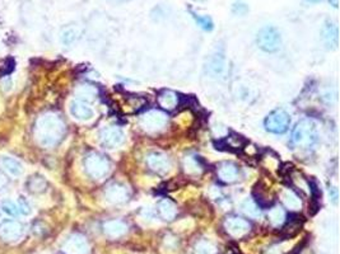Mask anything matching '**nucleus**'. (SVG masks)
Segmentation results:
<instances>
[{
	"instance_id": "nucleus-15",
	"label": "nucleus",
	"mask_w": 340,
	"mask_h": 254,
	"mask_svg": "<svg viewBox=\"0 0 340 254\" xmlns=\"http://www.w3.org/2000/svg\"><path fill=\"white\" fill-rule=\"evenodd\" d=\"M102 227H104L105 234H106L107 237L113 238V239L125 235L129 229L126 222H124L123 220H109L104 222Z\"/></svg>"
},
{
	"instance_id": "nucleus-29",
	"label": "nucleus",
	"mask_w": 340,
	"mask_h": 254,
	"mask_svg": "<svg viewBox=\"0 0 340 254\" xmlns=\"http://www.w3.org/2000/svg\"><path fill=\"white\" fill-rule=\"evenodd\" d=\"M210 71L213 74H221L225 69V62H223V57L219 56V55H215L214 57L210 61V66H209Z\"/></svg>"
},
{
	"instance_id": "nucleus-37",
	"label": "nucleus",
	"mask_w": 340,
	"mask_h": 254,
	"mask_svg": "<svg viewBox=\"0 0 340 254\" xmlns=\"http://www.w3.org/2000/svg\"><path fill=\"white\" fill-rule=\"evenodd\" d=\"M306 2H308V3H312V4H317V3H321V2H324V0H306Z\"/></svg>"
},
{
	"instance_id": "nucleus-36",
	"label": "nucleus",
	"mask_w": 340,
	"mask_h": 254,
	"mask_svg": "<svg viewBox=\"0 0 340 254\" xmlns=\"http://www.w3.org/2000/svg\"><path fill=\"white\" fill-rule=\"evenodd\" d=\"M329 4L331 5L333 8H338L339 7V0H329Z\"/></svg>"
},
{
	"instance_id": "nucleus-2",
	"label": "nucleus",
	"mask_w": 340,
	"mask_h": 254,
	"mask_svg": "<svg viewBox=\"0 0 340 254\" xmlns=\"http://www.w3.org/2000/svg\"><path fill=\"white\" fill-rule=\"evenodd\" d=\"M317 141V127L310 118H303L292 132V144L301 149H308Z\"/></svg>"
},
{
	"instance_id": "nucleus-31",
	"label": "nucleus",
	"mask_w": 340,
	"mask_h": 254,
	"mask_svg": "<svg viewBox=\"0 0 340 254\" xmlns=\"http://www.w3.org/2000/svg\"><path fill=\"white\" fill-rule=\"evenodd\" d=\"M17 207H18V213H21L22 215H30L31 207H30V205H28V202L25 200V198H21V200L18 201Z\"/></svg>"
},
{
	"instance_id": "nucleus-25",
	"label": "nucleus",
	"mask_w": 340,
	"mask_h": 254,
	"mask_svg": "<svg viewBox=\"0 0 340 254\" xmlns=\"http://www.w3.org/2000/svg\"><path fill=\"white\" fill-rule=\"evenodd\" d=\"M268 216L269 220H270V222L274 225V226H279V225L283 224L284 220H286V213H284L283 208L279 207V206L270 208Z\"/></svg>"
},
{
	"instance_id": "nucleus-17",
	"label": "nucleus",
	"mask_w": 340,
	"mask_h": 254,
	"mask_svg": "<svg viewBox=\"0 0 340 254\" xmlns=\"http://www.w3.org/2000/svg\"><path fill=\"white\" fill-rule=\"evenodd\" d=\"M0 166L12 177H19L23 174V165L13 157H3L0 159Z\"/></svg>"
},
{
	"instance_id": "nucleus-10",
	"label": "nucleus",
	"mask_w": 340,
	"mask_h": 254,
	"mask_svg": "<svg viewBox=\"0 0 340 254\" xmlns=\"http://www.w3.org/2000/svg\"><path fill=\"white\" fill-rule=\"evenodd\" d=\"M147 165L155 173L165 174L171 169V160L166 154L159 152L149 153L146 158Z\"/></svg>"
},
{
	"instance_id": "nucleus-6",
	"label": "nucleus",
	"mask_w": 340,
	"mask_h": 254,
	"mask_svg": "<svg viewBox=\"0 0 340 254\" xmlns=\"http://www.w3.org/2000/svg\"><path fill=\"white\" fill-rule=\"evenodd\" d=\"M99 140L105 147L115 149L125 141V134L118 126H106L99 131Z\"/></svg>"
},
{
	"instance_id": "nucleus-27",
	"label": "nucleus",
	"mask_w": 340,
	"mask_h": 254,
	"mask_svg": "<svg viewBox=\"0 0 340 254\" xmlns=\"http://www.w3.org/2000/svg\"><path fill=\"white\" fill-rule=\"evenodd\" d=\"M242 211H244L247 216H250V218H259V216L262 215L260 207L251 200L245 201L244 205H242Z\"/></svg>"
},
{
	"instance_id": "nucleus-9",
	"label": "nucleus",
	"mask_w": 340,
	"mask_h": 254,
	"mask_svg": "<svg viewBox=\"0 0 340 254\" xmlns=\"http://www.w3.org/2000/svg\"><path fill=\"white\" fill-rule=\"evenodd\" d=\"M225 229L232 237L241 238L251 230V225L245 219L237 218V216H229L225 221Z\"/></svg>"
},
{
	"instance_id": "nucleus-8",
	"label": "nucleus",
	"mask_w": 340,
	"mask_h": 254,
	"mask_svg": "<svg viewBox=\"0 0 340 254\" xmlns=\"http://www.w3.org/2000/svg\"><path fill=\"white\" fill-rule=\"evenodd\" d=\"M63 252L65 254H88L89 243L82 234H73L63 244Z\"/></svg>"
},
{
	"instance_id": "nucleus-7",
	"label": "nucleus",
	"mask_w": 340,
	"mask_h": 254,
	"mask_svg": "<svg viewBox=\"0 0 340 254\" xmlns=\"http://www.w3.org/2000/svg\"><path fill=\"white\" fill-rule=\"evenodd\" d=\"M167 123V116L161 111H149L141 117V126L144 131L155 132L162 130Z\"/></svg>"
},
{
	"instance_id": "nucleus-12",
	"label": "nucleus",
	"mask_w": 340,
	"mask_h": 254,
	"mask_svg": "<svg viewBox=\"0 0 340 254\" xmlns=\"http://www.w3.org/2000/svg\"><path fill=\"white\" fill-rule=\"evenodd\" d=\"M23 235V225L18 221L7 220L0 224V238L7 242H15Z\"/></svg>"
},
{
	"instance_id": "nucleus-23",
	"label": "nucleus",
	"mask_w": 340,
	"mask_h": 254,
	"mask_svg": "<svg viewBox=\"0 0 340 254\" xmlns=\"http://www.w3.org/2000/svg\"><path fill=\"white\" fill-rule=\"evenodd\" d=\"M79 37V30L76 27H67L64 28L62 32V36H60V39L64 45L69 46V45H73L74 42L78 39Z\"/></svg>"
},
{
	"instance_id": "nucleus-24",
	"label": "nucleus",
	"mask_w": 340,
	"mask_h": 254,
	"mask_svg": "<svg viewBox=\"0 0 340 254\" xmlns=\"http://www.w3.org/2000/svg\"><path fill=\"white\" fill-rule=\"evenodd\" d=\"M47 182L44 177L35 176L28 181V189L33 193H41L46 189Z\"/></svg>"
},
{
	"instance_id": "nucleus-30",
	"label": "nucleus",
	"mask_w": 340,
	"mask_h": 254,
	"mask_svg": "<svg viewBox=\"0 0 340 254\" xmlns=\"http://www.w3.org/2000/svg\"><path fill=\"white\" fill-rule=\"evenodd\" d=\"M249 12V5L244 2H236L232 5V13L236 15H245Z\"/></svg>"
},
{
	"instance_id": "nucleus-13",
	"label": "nucleus",
	"mask_w": 340,
	"mask_h": 254,
	"mask_svg": "<svg viewBox=\"0 0 340 254\" xmlns=\"http://www.w3.org/2000/svg\"><path fill=\"white\" fill-rule=\"evenodd\" d=\"M70 113L78 121H89L94 117V111L84 100L75 99L70 103Z\"/></svg>"
},
{
	"instance_id": "nucleus-1",
	"label": "nucleus",
	"mask_w": 340,
	"mask_h": 254,
	"mask_svg": "<svg viewBox=\"0 0 340 254\" xmlns=\"http://www.w3.org/2000/svg\"><path fill=\"white\" fill-rule=\"evenodd\" d=\"M65 123L55 113H45L35 125V137L44 147H54L59 144L65 135Z\"/></svg>"
},
{
	"instance_id": "nucleus-18",
	"label": "nucleus",
	"mask_w": 340,
	"mask_h": 254,
	"mask_svg": "<svg viewBox=\"0 0 340 254\" xmlns=\"http://www.w3.org/2000/svg\"><path fill=\"white\" fill-rule=\"evenodd\" d=\"M158 214H159L161 218L166 221H171L176 218V214H177V210H176V206L172 201L170 200H162L159 201L157 206Z\"/></svg>"
},
{
	"instance_id": "nucleus-19",
	"label": "nucleus",
	"mask_w": 340,
	"mask_h": 254,
	"mask_svg": "<svg viewBox=\"0 0 340 254\" xmlns=\"http://www.w3.org/2000/svg\"><path fill=\"white\" fill-rule=\"evenodd\" d=\"M177 102H178L177 94L173 93V92L171 91H163L162 93L158 95V103H159V105L163 108V110L167 111L175 110L176 105H177Z\"/></svg>"
},
{
	"instance_id": "nucleus-4",
	"label": "nucleus",
	"mask_w": 340,
	"mask_h": 254,
	"mask_svg": "<svg viewBox=\"0 0 340 254\" xmlns=\"http://www.w3.org/2000/svg\"><path fill=\"white\" fill-rule=\"evenodd\" d=\"M257 46L265 52H275L281 49L282 36L281 32L274 26H264L257 32Z\"/></svg>"
},
{
	"instance_id": "nucleus-5",
	"label": "nucleus",
	"mask_w": 340,
	"mask_h": 254,
	"mask_svg": "<svg viewBox=\"0 0 340 254\" xmlns=\"http://www.w3.org/2000/svg\"><path fill=\"white\" fill-rule=\"evenodd\" d=\"M291 125V116L283 110H275L265 118L266 131L271 134H284Z\"/></svg>"
},
{
	"instance_id": "nucleus-16",
	"label": "nucleus",
	"mask_w": 340,
	"mask_h": 254,
	"mask_svg": "<svg viewBox=\"0 0 340 254\" xmlns=\"http://www.w3.org/2000/svg\"><path fill=\"white\" fill-rule=\"evenodd\" d=\"M218 177L226 183H232L238 177V168L233 163H222L217 169Z\"/></svg>"
},
{
	"instance_id": "nucleus-20",
	"label": "nucleus",
	"mask_w": 340,
	"mask_h": 254,
	"mask_svg": "<svg viewBox=\"0 0 340 254\" xmlns=\"http://www.w3.org/2000/svg\"><path fill=\"white\" fill-rule=\"evenodd\" d=\"M190 14H191V17L194 18L195 23H196V25L199 26L202 30H204L207 32H210V31L214 30V22H213V19L210 15L200 14V13L194 12L192 9H190Z\"/></svg>"
},
{
	"instance_id": "nucleus-34",
	"label": "nucleus",
	"mask_w": 340,
	"mask_h": 254,
	"mask_svg": "<svg viewBox=\"0 0 340 254\" xmlns=\"http://www.w3.org/2000/svg\"><path fill=\"white\" fill-rule=\"evenodd\" d=\"M330 193H331V198H333V202L334 203L338 202V189H336V188H331L330 189Z\"/></svg>"
},
{
	"instance_id": "nucleus-21",
	"label": "nucleus",
	"mask_w": 340,
	"mask_h": 254,
	"mask_svg": "<svg viewBox=\"0 0 340 254\" xmlns=\"http://www.w3.org/2000/svg\"><path fill=\"white\" fill-rule=\"evenodd\" d=\"M75 95L79 98V100L89 102V100H93L96 98L97 89L93 86H89V84H82L75 89Z\"/></svg>"
},
{
	"instance_id": "nucleus-22",
	"label": "nucleus",
	"mask_w": 340,
	"mask_h": 254,
	"mask_svg": "<svg viewBox=\"0 0 340 254\" xmlns=\"http://www.w3.org/2000/svg\"><path fill=\"white\" fill-rule=\"evenodd\" d=\"M282 198H283L284 205H286L288 208H291V210H299V208H301L302 206L301 200H299L298 196H297L296 193L292 192V190L289 189L284 190L283 195H282Z\"/></svg>"
},
{
	"instance_id": "nucleus-3",
	"label": "nucleus",
	"mask_w": 340,
	"mask_h": 254,
	"mask_svg": "<svg viewBox=\"0 0 340 254\" xmlns=\"http://www.w3.org/2000/svg\"><path fill=\"white\" fill-rule=\"evenodd\" d=\"M84 168L91 178L101 179L109 174L111 164L105 155L98 154V153H91L84 159Z\"/></svg>"
},
{
	"instance_id": "nucleus-32",
	"label": "nucleus",
	"mask_w": 340,
	"mask_h": 254,
	"mask_svg": "<svg viewBox=\"0 0 340 254\" xmlns=\"http://www.w3.org/2000/svg\"><path fill=\"white\" fill-rule=\"evenodd\" d=\"M185 166H186V172H192V169H194V172H199L200 171L199 164H197V161L195 160V159H192V158L186 159Z\"/></svg>"
},
{
	"instance_id": "nucleus-33",
	"label": "nucleus",
	"mask_w": 340,
	"mask_h": 254,
	"mask_svg": "<svg viewBox=\"0 0 340 254\" xmlns=\"http://www.w3.org/2000/svg\"><path fill=\"white\" fill-rule=\"evenodd\" d=\"M2 87H3V89H4V91H12V87H13V81H12V79L10 78H5L4 80H3V83H2Z\"/></svg>"
},
{
	"instance_id": "nucleus-14",
	"label": "nucleus",
	"mask_w": 340,
	"mask_h": 254,
	"mask_svg": "<svg viewBox=\"0 0 340 254\" xmlns=\"http://www.w3.org/2000/svg\"><path fill=\"white\" fill-rule=\"evenodd\" d=\"M321 34H323V39L325 45L331 49H336L339 44V31L338 25L334 20L328 19L325 20L321 30Z\"/></svg>"
},
{
	"instance_id": "nucleus-28",
	"label": "nucleus",
	"mask_w": 340,
	"mask_h": 254,
	"mask_svg": "<svg viewBox=\"0 0 340 254\" xmlns=\"http://www.w3.org/2000/svg\"><path fill=\"white\" fill-rule=\"evenodd\" d=\"M0 207H2L3 213L7 214L8 216H17L18 214V207L14 202H12L10 200H5L0 203Z\"/></svg>"
},
{
	"instance_id": "nucleus-11",
	"label": "nucleus",
	"mask_w": 340,
	"mask_h": 254,
	"mask_svg": "<svg viewBox=\"0 0 340 254\" xmlns=\"http://www.w3.org/2000/svg\"><path fill=\"white\" fill-rule=\"evenodd\" d=\"M129 196H130V193H129V188L125 184L111 183L105 189V198L110 203H116L117 205V203L126 202Z\"/></svg>"
},
{
	"instance_id": "nucleus-35",
	"label": "nucleus",
	"mask_w": 340,
	"mask_h": 254,
	"mask_svg": "<svg viewBox=\"0 0 340 254\" xmlns=\"http://www.w3.org/2000/svg\"><path fill=\"white\" fill-rule=\"evenodd\" d=\"M5 186H7V178H5L4 174L0 173V189L4 188Z\"/></svg>"
},
{
	"instance_id": "nucleus-38",
	"label": "nucleus",
	"mask_w": 340,
	"mask_h": 254,
	"mask_svg": "<svg viewBox=\"0 0 340 254\" xmlns=\"http://www.w3.org/2000/svg\"><path fill=\"white\" fill-rule=\"evenodd\" d=\"M195 2H202V0H195Z\"/></svg>"
},
{
	"instance_id": "nucleus-26",
	"label": "nucleus",
	"mask_w": 340,
	"mask_h": 254,
	"mask_svg": "<svg viewBox=\"0 0 340 254\" xmlns=\"http://www.w3.org/2000/svg\"><path fill=\"white\" fill-rule=\"evenodd\" d=\"M215 252H217L215 245L208 240H200L194 248V254H215Z\"/></svg>"
}]
</instances>
